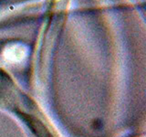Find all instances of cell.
Here are the masks:
<instances>
[{"instance_id":"obj_1","label":"cell","mask_w":146,"mask_h":137,"mask_svg":"<svg viewBox=\"0 0 146 137\" xmlns=\"http://www.w3.org/2000/svg\"><path fill=\"white\" fill-rule=\"evenodd\" d=\"M27 122L32 128V131L36 132V135L38 137H52L51 134H49V132L47 129H45V127L40 122H38L36 120H35L33 118H30L29 116H27Z\"/></svg>"}]
</instances>
